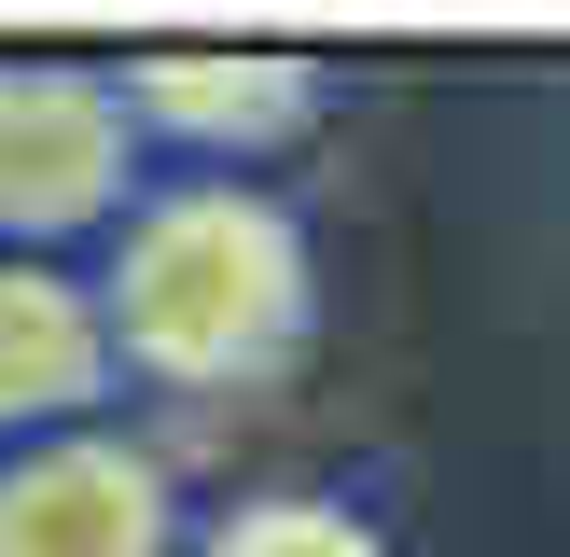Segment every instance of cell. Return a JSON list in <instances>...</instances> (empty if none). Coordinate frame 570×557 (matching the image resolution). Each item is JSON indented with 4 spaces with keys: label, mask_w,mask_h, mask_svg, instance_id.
Masks as SVG:
<instances>
[{
    "label": "cell",
    "mask_w": 570,
    "mask_h": 557,
    "mask_svg": "<svg viewBox=\"0 0 570 557\" xmlns=\"http://www.w3.org/2000/svg\"><path fill=\"white\" fill-rule=\"evenodd\" d=\"M0 557H181V460L126 418L0 446Z\"/></svg>",
    "instance_id": "cell-4"
},
{
    "label": "cell",
    "mask_w": 570,
    "mask_h": 557,
    "mask_svg": "<svg viewBox=\"0 0 570 557\" xmlns=\"http://www.w3.org/2000/svg\"><path fill=\"white\" fill-rule=\"evenodd\" d=\"M139 182L154 167L98 56H0V251L14 265H83Z\"/></svg>",
    "instance_id": "cell-2"
},
{
    "label": "cell",
    "mask_w": 570,
    "mask_h": 557,
    "mask_svg": "<svg viewBox=\"0 0 570 557\" xmlns=\"http://www.w3.org/2000/svg\"><path fill=\"white\" fill-rule=\"evenodd\" d=\"M126 404L111 377V334L83 265H14L0 251V446H56V432H98Z\"/></svg>",
    "instance_id": "cell-5"
},
{
    "label": "cell",
    "mask_w": 570,
    "mask_h": 557,
    "mask_svg": "<svg viewBox=\"0 0 570 557\" xmlns=\"http://www.w3.org/2000/svg\"><path fill=\"white\" fill-rule=\"evenodd\" d=\"M139 126V167L154 182H265L278 154H306L334 111L321 56H278V42H167L139 70H111Z\"/></svg>",
    "instance_id": "cell-3"
},
{
    "label": "cell",
    "mask_w": 570,
    "mask_h": 557,
    "mask_svg": "<svg viewBox=\"0 0 570 557\" xmlns=\"http://www.w3.org/2000/svg\"><path fill=\"white\" fill-rule=\"evenodd\" d=\"M181 557H404V544L348 488H250L223 516H181Z\"/></svg>",
    "instance_id": "cell-6"
},
{
    "label": "cell",
    "mask_w": 570,
    "mask_h": 557,
    "mask_svg": "<svg viewBox=\"0 0 570 557\" xmlns=\"http://www.w3.org/2000/svg\"><path fill=\"white\" fill-rule=\"evenodd\" d=\"M111 377L167 404H237L278 390L321 349V237L265 182H139L126 223L83 251Z\"/></svg>",
    "instance_id": "cell-1"
}]
</instances>
